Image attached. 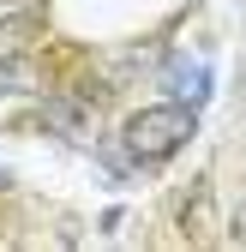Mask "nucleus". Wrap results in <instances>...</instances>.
Wrapping results in <instances>:
<instances>
[{"instance_id":"nucleus-2","label":"nucleus","mask_w":246,"mask_h":252,"mask_svg":"<svg viewBox=\"0 0 246 252\" xmlns=\"http://www.w3.org/2000/svg\"><path fill=\"white\" fill-rule=\"evenodd\" d=\"M168 90L186 108H204L210 102V66H198V60H174V66H168Z\"/></svg>"},{"instance_id":"nucleus-1","label":"nucleus","mask_w":246,"mask_h":252,"mask_svg":"<svg viewBox=\"0 0 246 252\" xmlns=\"http://www.w3.org/2000/svg\"><path fill=\"white\" fill-rule=\"evenodd\" d=\"M198 126V108L186 102H156V108H138L126 120V150L138 156V162H162V156H174L180 144L192 138Z\"/></svg>"},{"instance_id":"nucleus-4","label":"nucleus","mask_w":246,"mask_h":252,"mask_svg":"<svg viewBox=\"0 0 246 252\" xmlns=\"http://www.w3.org/2000/svg\"><path fill=\"white\" fill-rule=\"evenodd\" d=\"M12 6H36V0H12Z\"/></svg>"},{"instance_id":"nucleus-3","label":"nucleus","mask_w":246,"mask_h":252,"mask_svg":"<svg viewBox=\"0 0 246 252\" xmlns=\"http://www.w3.org/2000/svg\"><path fill=\"white\" fill-rule=\"evenodd\" d=\"M24 36H30L24 18H0V66H12V60L24 54Z\"/></svg>"}]
</instances>
